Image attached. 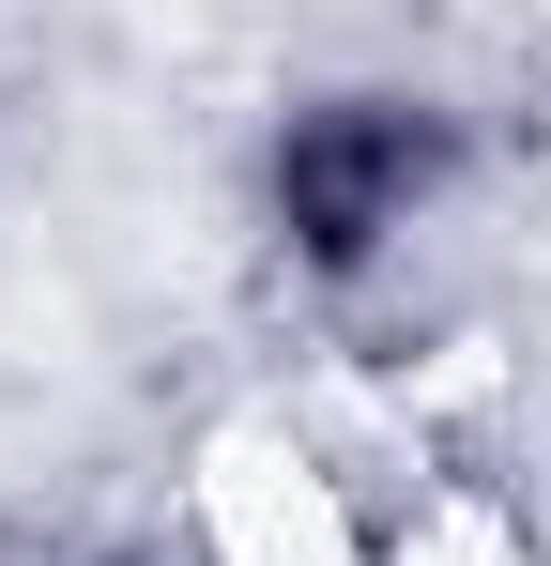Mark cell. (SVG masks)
Segmentation results:
<instances>
[{"label": "cell", "mask_w": 551, "mask_h": 566, "mask_svg": "<svg viewBox=\"0 0 551 566\" xmlns=\"http://www.w3.org/2000/svg\"><path fill=\"white\" fill-rule=\"evenodd\" d=\"M475 169H490V138L429 77H291L246 138V230L306 306H367L475 199Z\"/></svg>", "instance_id": "6da1fadb"}]
</instances>
